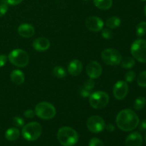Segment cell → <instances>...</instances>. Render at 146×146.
<instances>
[{"label":"cell","mask_w":146,"mask_h":146,"mask_svg":"<svg viewBox=\"0 0 146 146\" xmlns=\"http://www.w3.org/2000/svg\"><path fill=\"white\" fill-rule=\"evenodd\" d=\"M104 63L110 66H117L122 61V56L115 48H106L101 53Z\"/></svg>","instance_id":"obj_8"},{"label":"cell","mask_w":146,"mask_h":146,"mask_svg":"<svg viewBox=\"0 0 146 146\" xmlns=\"http://www.w3.org/2000/svg\"><path fill=\"white\" fill-rule=\"evenodd\" d=\"M83 69L82 63L77 59H74L69 63L68 66V71L74 76L79 75Z\"/></svg>","instance_id":"obj_16"},{"label":"cell","mask_w":146,"mask_h":146,"mask_svg":"<svg viewBox=\"0 0 146 146\" xmlns=\"http://www.w3.org/2000/svg\"><path fill=\"white\" fill-rule=\"evenodd\" d=\"M142 143V135L138 132L132 133L128 135L125 140V146H141Z\"/></svg>","instance_id":"obj_13"},{"label":"cell","mask_w":146,"mask_h":146,"mask_svg":"<svg viewBox=\"0 0 146 146\" xmlns=\"http://www.w3.org/2000/svg\"><path fill=\"white\" fill-rule=\"evenodd\" d=\"M35 114L41 119L49 120L54 118L56 115V111L54 106L50 103L40 102L36 106L34 110Z\"/></svg>","instance_id":"obj_3"},{"label":"cell","mask_w":146,"mask_h":146,"mask_svg":"<svg viewBox=\"0 0 146 146\" xmlns=\"http://www.w3.org/2000/svg\"><path fill=\"white\" fill-rule=\"evenodd\" d=\"M94 86H95V83H94V79H92V78H89V79H88L87 81H86V82L84 83L83 86H84L86 89L91 91L93 89H94Z\"/></svg>","instance_id":"obj_27"},{"label":"cell","mask_w":146,"mask_h":146,"mask_svg":"<svg viewBox=\"0 0 146 146\" xmlns=\"http://www.w3.org/2000/svg\"><path fill=\"white\" fill-rule=\"evenodd\" d=\"M35 115V112L33 110L28 109L24 112V116L27 118H32Z\"/></svg>","instance_id":"obj_33"},{"label":"cell","mask_w":146,"mask_h":146,"mask_svg":"<svg viewBox=\"0 0 146 146\" xmlns=\"http://www.w3.org/2000/svg\"><path fill=\"white\" fill-rule=\"evenodd\" d=\"M8 58L13 65L21 68H24L27 66L29 61L28 54L25 51L20 48H17L11 51L9 54Z\"/></svg>","instance_id":"obj_5"},{"label":"cell","mask_w":146,"mask_h":146,"mask_svg":"<svg viewBox=\"0 0 146 146\" xmlns=\"http://www.w3.org/2000/svg\"><path fill=\"white\" fill-rule=\"evenodd\" d=\"M7 61V56L5 54H0V68L4 66Z\"/></svg>","instance_id":"obj_34"},{"label":"cell","mask_w":146,"mask_h":146,"mask_svg":"<svg viewBox=\"0 0 146 146\" xmlns=\"http://www.w3.org/2000/svg\"><path fill=\"white\" fill-rule=\"evenodd\" d=\"M13 123L17 127H22L24 125V120L20 117H15L13 119Z\"/></svg>","instance_id":"obj_29"},{"label":"cell","mask_w":146,"mask_h":146,"mask_svg":"<svg viewBox=\"0 0 146 146\" xmlns=\"http://www.w3.org/2000/svg\"><path fill=\"white\" fill-rule=\"evenodd\" d=\"M86 73L90 78H98L102 74V67L97 61H91L87 65Z\"/></svg>","instance_id":"obj_12"},{"label":"cell","mask_w":146,"mask_h":146,"mask_svg":"<svg viewBox=\"0 0 146 146\" xmlns=\"http://www.w3.org/2000/svg\"><path fill=\"white\" fill-rule=\"evenodd\" d=\"M135 78V73L133 71H130L127 72L125 75V82H132Z\"/></svg>","instance_id":"obj_28"},{"label":"cell","mask_w":146,"mask_h":146,"mask_svg":"<svg viewBox=\"0 0 146 146\" xmlns=\"http://www.w3.org/2000/svg\"><path fill=\"white\" fill-rule=\"evenodd\" d=\"M141 1H145L146 0H141Z\"/></svg>","instance_id":"obj_40"},{"label":"cell","mask_w":146,"mask_h":146,"mask_svg":"<svg viewBox=\"0 0 146 146\" xmlns=\"http://www.w3.org/2000/svg\"><path fill=\"white\" fill-rule=\"evenodd\" d=\"M53 74L56 77L58 78H64L66 76V71L65 68H63L62 66H57L53 70Z\"/></svg>","instance_id":"obj_22"},{"label":"cell","mask_w":146,"mask_h":146,"mask_svg":"<svg viewBox=\"0 0 146 146\" xmlns=\"http://www.w3.org/2000/svg\"><path fill=\"white\" fill-rule=\"evenodd\" d=\"M138 115L131 109H124L117 115V126L123 131H131L135 129L139 124Z\"/></svg>","instance_id":"obj_1"},{"label":"cell","mask_w":146,"mask_h":146,"mask_svg":"<svg viewBox=\"0 0 146 146\" xmlns=\"http://www.w3.org/2000/svg\"><path fill=\"white\" fill-rule=\"evenodd\" d=\"M109 96L104 91H96L91 94L89 97V104L95 109H101L108 105Z\"/></svg>","instance_id":"obj_7"},{"label":"cell","mask_w":146,"mask_h":146,"mask_svg":"<svg viewBox=\"0 0 146 146\" xmlns=\"http://www.w3.org/2000/svg\"><path fill=\"white\" fill-rule=\"evenodd\" d=\"M145 105L146 98L145 97H138V98H136L135 103H134V108L137 111H140V110H142L143 108H145Z\"/></svg>","instance_id":"obj_23"},{"label":"cell","mask_w":146,"mask_h":146,"mask_svg":"<svg viewBox=\"0 0 146 146\" xmlns=\"http://www.w3.org/2000/svg\"><path fill=\"white\" fill-rule=\"evenodd\" d=\"M42 131L41 125L37 122H31L24 125L22 128L23 137L29 141H34L40 137Z\"/></svg>","instance_id":"obj_4"},{"label":"cell","mask_w":146,"mask_h":146,"mask_svg":"<svg viewBox=\"0 0 146 146\" xmlns=\"http://www.w3.org/2000/svg\"><path fill=\"white\" fill-rule=\"evenodd\" d=\"M144 11H145V17H146V5L145 7V9H144Z\"/></svg>","instance_id":"obj_38"},{"label":"cell","mask_w":146,"mask_h":146,"mask_svg":"<svg viewBox=\"0 0 146 146\" xmlns=\"http://www.w3.org/2000/svg\"><path fill=\"white\" fill-rule=\"evenodd\" d=\"M94 3L97 8L107 10L112 7L113 0H94Z\"/></svg>","instance_id":"obj_18"},{"label":"cell","mask_w":146,"mask_h":146,"mask_svg":"<svg viewBox=\"0 0 146 146\" xmlns=\"http://www.w3.org/2000/svg\"><path fill=\"white\" fill-rule=\"evenodd\" d=\"M121 22V19L118 18V17H111L107 19L106 24L110 29H116L117 27H119Z\"/></svg>","instance_id":"obj_20"},{"label":"cell","mask_w":146,"mask_h":146,"mask_svg":"<svg viewBox=\"0 0 146 146\" xmlns=\"http://www.w3.org/2000/svg\"><path fill=\"white\" fill-rule=\"evenodd\" d=\"M139 130L141 132L146 131V120H143L139 125Z\"/></svg>","instance_id":"obj_36"},{"label":"cell","mask_w":146,"mask_h":146,"mask_svg":"<svg viewBox=\"0 0 146 146\" xmlns=\"http://www.w3.org/2000/svg\"><path fill=\"white\" fill-rule=\"evenodd\" d=\"M86 27L91 31H99L103 29L104 25V21L101 18L96 16H92L86 20Z\"/></svg>","instance_id":"obj_11"},{"label":"cell","mask_w":146,"mask_h":146,"mask_svg":"<svg viewBox=\"0 0 146 146\" xmlns=\"http://www.w3.org/2000/svg\"><path fill=\"white\" fill-rule=\"evenodd\" d=\"M106 123L101 117L98 115L91 116L87 121V128L91 132L98 133L105 129Z\"/></svg>","instance_id":"obj_9"},{"label":"cell","mask_w":146,"mask_h":146,"mask_svg":"<svg viewBox=\"0 0 146 146\" xmlns=\"http://www.w3.org/2000/svg\"><path fill=\"white\" fill-rule=\"evenodd\" d=\"M35 32L34 27L29 24H22L18 27V33L24 38H30Z\"/></svg>","instance_id":"obj_15"},{"label":"cell","mask_w":146,"mask_h":146,"mask_svg":"<svg viewBox=\"0 0 146 146\" xmlns=\"http://www.w3.org/2000/svg\"><path fill=\"white\" fill-rule=\"evenodd\" d=\"M84 1H88V0H84Z\"/></svg>","instance_id":"obj_41"},{"label":"cell","mask_w":146,"mask_h":146,"mask_svg":"<svg viewBox=\"0 0 146 146\" xmlns=\"http://www.w3.org/2000/svg\"><path fill=\"white\" fill-rule=\"evenodd\" d=\"M121 67L126 69L133 68L135 66V60L132 57H125L123 60L121 61Z\"/></svg>","instance_id":"obj_21"},{"label":"cell","mask_w":146,"mask_h":146,"mask_svg":"<svg viewBox=\"0 0 146 146\" xmlns=\"http://www.w3.org/2000/svg\"><path fill=\"white\" fill-rule=\"evenodd\" d=\"M20 132L17 128H9L5 133V138L9 141H14L19 137Z\"/></svg>","instance_id":"obj_19"},{"label":"cell","mask_w":146,"mask_h":146,"mask_svg":"<svg viewBox=\"0 0 146 146\" xmlns=\"http://www.w3.org/2000/svg\"><path fill=\"white\" fill-rule=\"evenodd\" d=\"M128 93V86L125 81H119L115 83L113 88V94L117 100H123Z\"/></svg>","instance_id":"obj_10"},{"label":"cell","mask_w":146,"mask_h":146,"mask_svg":"<svg viewBox=\"0 0 146 146\" xmlns=\"http://www.w3.org/2000/svg\"><path fill=\"white\" fill-rule=\"evenodd\" d=\"M146 34V22L142 21L139 23L136 27V34L138 36L141 37Z\"/></svg>","instance_id":"obj_24"},{"label":"cell","mask_w":146,"mask_h":146,"mask_svg":"<svg viewBox=\"0 0 146 146\" xmlns=\"http://www.w3.org/2000/svg\"><path fill=\"white\" fill-rule=\"evenodd\" d=\"M58 141L63 146H73L77 143L78 135L76 131L70 127H62L57 133Z\"/></svg>","instance_id":"obj_2"},{"label":"cell","mask_w":146,"mask_h":146,"mask_svg":"<svg viewBox=\"0 0 146 146\" xmlns=\"http://www.w3.org/2000/svg\"><path fill=\"white\" fill-rule=\"evenodd\" d=\"M105 128H106L107 131H109V132H113V131H115V126L111 123H109L107 125H106Z\"/></svg>","instance_id":"obj_37"},{"label":"cell","mask_w":146,"mask_h":146,"mask_svg":"<svg viewBox=\"0 0 146 146\" xmlns=\"http://www.w3.org/2000/svg\"><path fill=\"white\" fill-rule=\"evenodd\" d=\"M102 36L104 37L106 39H110L113 37V33L111 30L107 29H103L102 31Z\"/></svg>","instance_id":"obj_32"},{"label":"cell","mask_w":146,"mask_h":146,"mask_svg":"<svg viewBox=\"0 0 146 146\" xmlns=\"http://www.w3.org/2000/svg\"><path fill=\"white\" fill-rule=\"evenodd\" d=\"M137 84L139 86L146 88V71H143L138 75L137 78Z\"/></svg>","instance_id":"obj_25"},{"label":"cell","mask_w":146,"mask_h":146,"mask_svg":"<svg viewBox=\"0 0 146 146\" xmlns=\"http://www.w3.org/2000/svg\"><path fill=\"white\" fill-rule=\"evenodd\" d=\"M88 146H105L104 143L101 140L98 139L96 138H94L90 141Z\"/></svg>","instance_id":"obj_30"},{"label":"cell","mask_w":146,"mask_h":146,"mask_svg":"<svg viewBox=\"0 0 146 146\" xmlns=\"http://www.w3.org/2000/svg\"><path fill=\"white\" fill-rule=\"evenodd\" d=\"M7 3L10 5H18L20 3H21L23 1V0H6Z\"/></svg>","instance_id":"obj_35"},{"label":"cell","mask_w":146,"mask_h":146,"mask_svg":"<svg viewBox=\"0 0 146 146\" xmlns=\"http://www.w3.org/2000/svg\"><path fill=\"white\" fill-rule=\"evenodd\" d=\"M78 91H79L80 95H81L83 98H86V97L90 96V95H91V91L86 89L84 86H80Z\"/></svg>","instance_id":"obj_31"},{"label":"cell","mask_w":146,"mask_h":146,"mask_svg":"<svg viewBox=\"0 0 146 146\" xmlns=\"http://www.w3.org/2000/svg\"><path fill=\"white\" fill-rule=\"evenodd\" d=\"M8 10V4L6 0H2L0 3V17H3Z\"/></svg>","instance_id":"obj_26"},{"label":"cell","mask_w":146,"mask_h":146,"mask_svg":"<svg viewBox=\"0 0 146 146\" xmlns=\"http://www.w3.org/2000/svg\"><path fill=\"white\" fill-rule=\"evenodd\" d=\"M11 81L16 85H21L24 84L25 76L24 73L20 70H14L10 74Z\"/></svg>","instance_id":"obj_17"},{"label":"cell","mask_w":146,"mask_h":146,"mask_svg":"<svg viewBox=\"0 0 146 146\" xmlns=\"http://www.w3.org/2000/svg\"><path fill=\"white\" fill-rule=\"evenodd\" d=\"M133 56L141 63H146V41L143 39L135 40L131 47Z\"/></svg>","instance_id":"obj_6"},{"label":"cell","mask_w":146,"mask_h":146,"mask_svg":"<svg viewBox=\"0 0 146 146\" xmlns=\"http://www.w3.org/2000/svg\"><path fill=\"white\" fill-rule=\"evenodd\" d=\"M145 143H146V133H145Z\"/></svg>","instance_id":"obj_39"},{"label":"cell","mask_w":146,"mask_h":146,"mask_svg":"<svg viewBox=\"0 0 146 146\" xmlns=\"http://www.w3.org/2000/svg\"><path fill=\"white\" fill-rule=\"evenodd\" d=\"M32 46L37 51H45L50 47V41L48 38L40 37L34 40Z\"/></svg>","instance_id":"obj_14"}]
</instances>
